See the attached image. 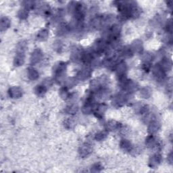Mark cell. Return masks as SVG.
<instances>
[{
	"mask_svg": "<svg viewBox=\"0 0 173 173\" xmlns=\"http://www.w3.org/2000/svg\"><path fill=\"white\" fill-rule=\"evenodd\" d=\"M142 68L145 71V72H149L152 68V62H144L142 64Z\"/></svg>",
	"mask_w": 173,
	"mask_h": 173,
	"instance_id": "cell-29",
	"label": "cell"
},
{
	"mask_svg": "<svg viewBox=\"0 0 173 173\" xmlns=\"http://www.w3.org/2000/svg\"><path fill=\"white\" fill-rule=\"evenodd\" d=\"M108 106L105 104H100L96 106V108L94 109V114L95 116L98 118H101L103 117L104 113L105 112V111L107 110Z\"/></svg>",
	"mask_w": 173,
	"mask_h": 173,
	"instance_id": "cell-10",
	"label": "cell"
},
{
	"mask_svg": "<svg viewBox=\"0 0 173 173\" xmlns=\"http://www.w3.org/2000/svg\"><path fill=\"white\" fill-rule=\"evenodd\" d=\"M9 95L10 97L14 99H18L20 98L23 95V90L19 87H12L10 88V89L8 91Z\"/></svg>",
	"mask_w": 173,
	"mask_h": 173,
	"instance_id": "cell-8",
	"label": "cell"
},
{
	"mask_svg": "<svg viewBox=\"0 0 173 173\" xmlns=\"http://www.w3.org/2000/svg\"><path fill=\"white\" fill-rule=\"evenodd\" d=\"M121 148L125 152H131L132 150V145L131 142L127 139H122L120 143Z\"/></svg>",
	"mask_w": 173,
	"mask_h": 173,
	"instance_id": "cell-18",
	"label": "cell"
},
{
	"mask_svg": "<svg viewBox=\"0 0 173 173\" xmlns=\"http://www.w3.org/2000/svg\"><path fill=\"white\" fill-rule=\"evenodd\" d=\"M48 36H49L48 30L46 29H43L41 30H40V31L38 33L37 37L39 41H46L48 38Z\"/></svg>",
	"mask_w": 173,
	"mask_h": 173,
	"instance_id": "cell-23",
	"label": "cell"
},
{
	"mask_svg": "<svg viewBox=\"0 0 173 173\" xmlns=\"http://www.w3.org/2000/svg\"><path fill=\"white\" fill-rule=\"evenodd\" d=\"M91 74V70L89 68H85V69H83L82 70L80 71L77 75V77L79 80H82V81H84V80H86L88 78H89Z\"/></svg>",
	"mask_w": 173,
	"mask_h": 173,
	"instance_id": "cell-17",
	"label": "cell"
},
{
	"mask_svg": "<svg viewBox=\"0 0 173 173\" xmlns=\"http://www.w3.org/2000/svg\"><path fill=\"white\" fill-rule=\"evenodd\" d=\"M68 27H69V26H66V25H64V24L60 26V27L58 29V33H59V35H61L65 34L68 30Z\"/></svg>",
	"mask_w": 173,
	"mask_h": 173,
	"instance_id": "cell-30",
	"label": "cell"
},
{
	"mask_svg": "<svg viewBox=\"0 0 173 173\" xmlns=\"http://www.w3.org/2000/svg\"><path fill=\"white\" fill-rule=\"evenodd\" d=\"M121 124L116 121H110L105 125V128L107 131H115L121 127Z\"/></svg>",
	"mask_w": 173,
	"mask_h": 173,
	"instance_id": "cell-14",
	"label": "cell"
},
{
	"mask_svg": "<svg viewBox=\"0 0 173 173\" xmlns=\"http://www.w3.org/2000/svg\"><path fill=\"white\" fill-rule=\"evenodd\" d=\"M115 70L116 72V74L118 77V80L121 83L127 81L126 73L127 70V66L125 62H121L118 64L115 68Z\"/></svg>",
	"mask_w": 173,
	"mask_h": 173,
	"instance_id": "cell-1",
	"label": "cell"
},
{
	"mask_svg": "<svg viewBox=\"0 0 173 173\" xmlns=\"http://www.w3.org/2000/svg\"><path fill=\"white\" fill-rule=\"evenodd\" d=\"M162 160V158L160 154H156L154 156H151L149 160V166L152 168H157Z\"/></svg>",
	"mask_w": 173,
	"mask_h": 173,
	"instance_id": "cell-7",
	"label": "cell"
},
{
	"mask_svg": "<svg viewBox=\"0 0 173 173\" xmlns=\"http://www.w3.org/2000/svg\"><path fill=\"white\" fill-rule=\"evenodd\" d=\"M73 125H74L73 121H72V120H70V118H68V120L66 121V122H65V126L66 128H72Z\"/></svg>",
	"mask_w": 173,
	"mask_h": 173,
	"instance_id": "cell-34",
	"label": "cell"
},
{
	"mask_svg": "<svg viewBox=\"0 0 173 173\" xmlns=\"http://www.w3.org/2000/svg\"><path fill=\"white\" fill-rule=\"evenodd\" d=\"M59 92H60V95L62 97V99L67 100L70 97V94H69L68 88L66 87L61 88Z\"/></svg>",
	"mask_w": 173,
	"mask_h": 173,
	"instance_id": "cell-26",
	"label": "cell"
},
{
	"mask_svg": "<svg viewBox=\"0 0 173 173\" xmlns=\"http://www.w3.org/2000/svg\"><path fill=\"white\" fill-rule=\"evenodd\" d=\"M134 52L132 51V49L130 46H127L125 47L121 51V54L122 56H124L125 57H131L132 56H133Z\"/></svg>",
	"mask_w": 173,
	"mask_h": 173,
	"instance_id": "cell-25",
	"label": "cell"
},
{
	"mask_svg": "<svg viewBox=\"0 0 173 173\" xmlns=\"http://www.w3.org/2000/svg\"><path fill=\"white\" fill-rule=\"evenodd\" d=\"M128 101V95L126 93H121V94H117L114 97L113 104L118 106V107H121L123 105H125Z\"/></svg>",
	"mask_w": 173,
	"mask_h": 173,
	"instance_id": "cell-4",
	"label": "cell"
},
{
	"mask_svg": "<svg viewBox=\"0 0 173 173\" xmlns=\"http://www.w3.org/2000/svg\"><path fill=\"white\" fill-rule=\"evenodd\" d=\"M24 63V53L17 52L16 56L14 57V64L16 66H22Z\"/></svg>",
	"mask_w": 173,
	"mask_h": 173,
	"instance_id": "cell-15",
	"label": "cell"
},
{
	"mask_svg": "<svg viewBox=\"0 0 173 173\" xmlns=\"http://www.w3.org/2000/svg\"><path fill=\"white\" fill-rule=\"evenodd\" d=\"M168 161L169 162L170 164L172 163V152L169 154V156L168 157Z\"/></svg>",
	"mask_w": 173,
	"mask_h": 173,
	"instance_id": "cell-35",
	"label": "cell"
},
{
	"mask_svg": "<svg viewBox=\"0 0 173 173\" xmlns=\"http://www.w3.org/2000/svg\"><path fill=\"white\" fill-rule=\"evenodd\" d=\"M102 169H103V167L101 166L100 164H95V165H94L91 167V171L95 172H100Z\"/></svg>",
	"mask_w": 173,
	"mask_h": 173,
	"instance_id": "cell-31",
	"label": "cell"
},
{
	"mask_svg": "<svg viewBox=\"0 0 173 173\" xmlns=\"http://www.w3.org/2000/svg\"><path fill=\"white\" fill-rule=\"evenodd\" d=\"M152 89H151L149 87H145L141 89L140 94L142 97H143V98L148 99L151 95H152Z\"/></svg>",
	"mask_w": 173,
	"mask_h": 173,
	"instance_id": "cell-24",
	"label": "cell"
},
{
	"mask_svg": "<svg viewBox=\"0 0 173 173\" xmlns=\"http://www.w3.org/2000/svg\"><path fill=\"white\" fill-rule=\"evenodd\" d=\"M130 47H131L132 51H133L134 53L135 52L140 53V52H141L142 50H143V44H142L141 41H140V40H138V39H137V40H135V41L132 42Z\"/></svg>",
	"mask_w": 173,
	"mask_h": 173,
	"instance_id": "cell-16",
	"label": "cell"
},
{
	"mask_svg": "<svg viewBox=\"0 0 173 173\" xmlns=\"http://www.w3.org/2000/svg\"><path fill=\"white\" fill-rule=\"evenodd\" d=\"M75 84H76V80H74V78H69L67 82H66V87H73Z\"/></svg>",
	"mask_w": 173,
	"mask_h": 173,
	"instance_id": "cell-32",
	"label": "cell"
},
{
	"mask_svg": "<svg viewBox=\"0 0 173 173\" xmlns=\"http://www.w3.org/2000/svg\"><path fill=\"white\" fill-rule=\"evenodd\" d=\"M145 145L148 148L151 149L157 148L159 147V142L153 135H151L147 137V139L145 140Z\"/></svg>",
	"mask_w": 173,
	"mask_h": 173,
	"instance_id": "cell-9",
	"label": "cell"
},
{
	"mask_svg": "<svg viewBox=\"0 0 173 173\" xmlns=\"http://www.w3.org/2000/svg\"><path fill=\"white\" fill-rule=\"evenodd\" d=\"M43 57V53L41 50L37 49V50H34L32 53L31 57H30V63L32 64H35L39 62Z\"/></svg>",
	"mask_w": 173,
	"mask_h": 173,
	"instance_id": "cell-11",
	"label": "cell"
},
{
	"mask_svg": "<svg viewBox=\"0 0 173 173\" xmlns=\"http://www.w3.org/2000/svg\"><path fill=\"white\" fill-rule=\"evenodd\" d=\"M93 152V148L91 145L85 143L83 144L79 148L80 156L83 158H85L90 155Z\"/></svg>",
	"mask_w": 173,
	"mask_h": 173,
	"instance_id": "cell-6",
	"label": "cell"
},
{
	"mask_svg": "<svg viewBox=\"0 0 173 173\" xmlns=\"http://www.w3.org/2000/svg\"><path fill=\"white\" fill-rule=\"evenodd\" d=\"M66 70V64L63 62H60L54 68V74L56 79L57 81H61L64 78Z\"/></svg>",
	"mask_w": 173,
	"mask_h": 173,
	"instance_id": "cell-2",
	"label": "cell"
},
{
	"mask_svg": "<svg viewBox=\"0 0 173 173\" xmlns=\"http://www.w3.org/2000/svg\"><path fill=\"white\" fill-rule=\"evenodd\" d=\"M29 10L26 8L21 9V10H19V13H18V16H19V19H26V18L28 17L29 15Z\"/></svg>",
	"mask_w": 173,
	"mask_h": 173,
	"instance_id": "cell-27",
	"label": "cell"
},
{
	"mask_svg": "<svg viewBox=\"0 0 173 173\" xmlns=\"http://www.w3.org/2000/svg\"><path fill=\"white\" fill-rule=\"evenodd\" d=\"M153 73L154 77L156 78V80H158L159 81H162L165 79L166 73L162 69L159 64H156V66L154 67Z\"/></svg>",
	"mask_w": 173,
	"mask_h": 173,
	"instance_id": "cell-5",
	"label": "cell"
},
{
	"mask_svg": "<svg viewBox=\"0 0 173 173\" xmlns=\"http://www.w3.org/2000/svg\"><path fill=\"white\" fill-rule=\"evenodd\" d=\"M159 65L160 66L162 69L165 71V73L169 72L172 69V62L170 60L168 59V57H164V58H162Z\"/></svg>",
	"mask_w": 173,
	"mask_h": 173,
	"instance_id": "cell-13",
	"label": "cell"
},
{
	"mask_svg": "<svg viewBox=\"0 0 173 173\" xmlns=\"http://www.w3.org/2000/svg\"><path fill=\"white\" fill-rule=\"evenodd\" d=\"M10 20H9L7 17H2L0 22V29L1 31L3 32L4 30H6L10 26Z\"/></svg>",
	"mask_w": 173,
	"mask_h": 173,
	"instance_id": "cell-20",
	"label": "cell"
},
{
	"mask_svg": "<svg viewBox=\"0 0 173 173\" xmlns=\"http://www.w3.org/2000/svg\"><path fill=\"white\" fill-rule=\"evenodd\" d=\"M108 132L107 131H100L99 132L96 133L95 135V139L97 141H102L104 140L106 137H107Z\"/></svg>",
	"mask_w": 173,
	"mask_h": 173,
	"instance_id": "cell-28",
	"label": "cell"
},
{
	"mask_svg": "<svg viewBox=\"0 0 173 173\" xmlns=\"http://www.w3.org/2000/svg\"><path fill=\"white\" fill-rule=\"evenodd\" d=\"M160 123L156 120H152L150 121L149 125L148 127V132L151 135H154L156 133L160 128Z\"/></svg>",
	"mask_w": 173,
	"mask_h": 173,
	"instance_id": "cell-12",
	"label": "cell"
},
{
	"mask_svg": "<svg viewBox=\"0 0 173 173\" xmlns=\"http://www.w3.org/2000/svg\"><path fill=\"white\" fill-rule=\"evenodd\" d=\"M27 73H28L29 78L30 80H31V81L37 80L39 77V73L37 72V70L35 68H34L33 67H29L27 70Z\"/></svg>",
	"mask_w": 173,
	"mask_h": 173,
	"instance_id": "cell-19",
	"label": "cell"
},
{
	"mask_svg": "<svg viewBox=\"0 0 173 173\" xmlns=\"http://www.w3.org/2000/svg\"><path fill=\"white\" fill-rule=\"evenodd\" d=\"M124 90L127 93H133L138 90L139 85L135 81L132 80H127L122 83Z\"/></svg>",
	"mask_w": 173,
	"mask_h": 173,
	"instance_id": "cell-3",
	"label": "cell"
},
{
	"mask_svg": "<svg viewBox=\"0 0 173 173\" xmlns=\"http://www.w3.org/2000/svg\"><path fill=\"white\" fill-rule=\"evenodd\" d=\"M166 32L171 34L172 32V21L170 20L168 21L166 25Z\"/></svg>",
	"mask_w": 173,
	"mask_h": 173,
	"instance_id": "cell-33",
	"label": "cell"
},
{
	"mask_svg": "<svg viewBox=\"0 0 173 173\" xmlns=\"http://www.w3.org/2000/svg\"><path fill=\"white\" fill-rule=\"evenodd\" d=\"M35 92L38 96H43L47 92V87L43 85H37L35 89Z\"/></svg>",
	"mask_w": 173,
	"mask_h": 173,
	"instance_id": "cell-21",
	"label": "cell"
},
{
	"mask_svg": "<svg viewBox=\"0 0 173 173\" xmlns=\"http://www.w3.org/2000/svg\"><path fill=\"white\" fill-rule=\"evenodd\" d=\"M78 110V105L76 104H70L68 106H66L65 108V112L68 114H75Z\"/></svg>",
	"mask_w": 173,
	"mask_h": 173,
	"instance_id": "cell-22",
	"label": "cell"
}]
</instances>
